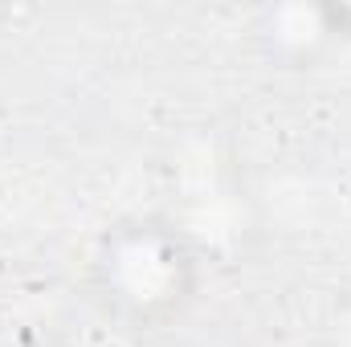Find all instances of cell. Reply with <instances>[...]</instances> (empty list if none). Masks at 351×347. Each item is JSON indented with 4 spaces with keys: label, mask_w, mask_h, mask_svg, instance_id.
<instances>
[{
    "label": "cell",
    "mask_w": 351,
    "mask_h": 347,
    "mask_svg": "<svg viewBox=\"0 0 351 347\" xmlns=\"http://www.w3.org/2000/svg\"><path fill=\"white\" fill-rule=\"evenodd\" d=\"M94 294L127 331L152 335L184 319L200 294V258L164 217H127L98 237L90 265Z\"/></svg>",
    "instance_id": "obj_1"
}]
</instances>
